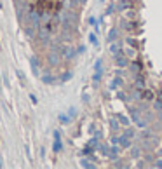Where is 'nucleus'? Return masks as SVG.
<instances>
[{
	"label": "nucleus",
	"mask_w": 162,
	"mask_h": 169,
	"mask_svg": "<svg viewBox=\"0 0 162 169\" xmlns=\"http://www.w3.org/2000/svg\"><path fill=\"white\" fill-rule=\"evenodd\" d=\"M54 150H61V139H59V133H54Z\"/></svg>",
	"instance_id": "nucleus-1"
},
{
	"label": "nucleus",
	"mask_w": 162,
	"mask_h": 169,
	"mask_svg": "<svg viewBox=\"0 0 162 169\" xmlns=\"http://www.w3.org/2000/svg\"><path fill=\"white\" fill-rule=\"evenodd\" d=\"M18 77H19V80H21V82H25V77H23V71H19V70H18Z\"/></svg>",
	"instance_id": "nucleus-2"
},
{
	"label": "nucleus",
	"mask_w": 162,
	"mask_h": 169,
	"mask_svg": "<svg viewBox=\"0 0 162 169\" xmlns=\"http://www.w3.org/2000/svg\"><path fill=\"white\" fill-rule=\"evenodd\" d=\"M0 167H2V162H0Z\"/></svg>",
	"instance_id": "nucleus-3"
}]
</instances>
